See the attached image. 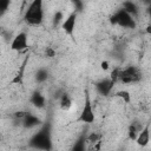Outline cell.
<instances>
[{
  "instance_id": "ba28073f",
  "label": "cell",
  "mask_w": 151,
  "mask_h": 151,
  "mask_svg": "<svg viewBox=\"0 0 151 151\" xmlns=\"http://www.w3.org/2000/svg\"><path fill=\"white\" fill-rule=\"evenodd\" d=\"M77 17H78V12L74 11L71 14H68V17L63 21L61 28H63L65 34H67L70 37H73L74 31H76V26H77Z\"/></svg>"
},
{
  "instance_id": "3957f363",
  "label": "cell",
  "mask_w": 151,
  "mask_h": 151,
  "mask_svg": "<svg viewBox=\"0 0 151 151\" xmlns=\"http://www.w3.org/2000/svg\"><path fill=\"white\" fill-rule=\"evenodd\" d=\"M110 24L113 26H120L123 28H127V29H133L136 28L137 24L134 20V17H132L129 12H126L123 8L117 9L109 19Z\"/></svg>"
},
{
  "instance_id": "d6986e66",
  "label": "cell",
  "mask_w": 151,
  "mask_h": 151,
  "mask_svg": "<svg viewBox=\"0 0 151 151\" xmlns=\"http://www.w3.org/2000/svg\"><path fill=\"white\" fill-rule=\"evenodd\" d=\"M114 97L122 99L125 104H130V103H131V94H130V92L126 91V90H119V91H117V92L114 93Z\"/></svg>"
},
{
  "instance_id": "8992f818",
  "label": "cell",
  "mask_w": 151,
  "mask_h": 151,
  "mask_svg": "<svg viewBox=\"0 0 151 151\" xmlns=\"http://www.w3.org/2000/svg\"><path fill=\"white\" fill-rule=\"evenodd\" d=\"M9 48L14 52H22L28 48V37L26 32H19L15 37H13Z\"/></svg>"
},
{
  "instance_id": "ac0fdd59",
  "label": "cell",
  "mask_w": 151,
  "mask_h": 151,
  "mask_svg": "<svg viewBox=\"0 0 151 151\" xmlns=\"http://www.w3.org/2000/svg\"><path fill=\"white\" fill-rule=\"evenodd\" d=\"M64 20H65V18H64L63 11H57L53 14V18H52V26H53V28H57L59 25L61 26V24H63Z\"/></svg>"
},
{
  "instance_id": "277c9868",
  "label": "cell",
  "mask_w": 151,
  "mask_h": 151,
  "mask_svg": "<svg viewBox=\"0 0 151 151\" xmlns=\"http://www.w3.org/2000/svg\"><path fill=\"white\" fill-rule=\"evenodd\" d=\"M96 120V114H94V110H93V105L90 98V93L88 90H85V100H84V105L80 110V113L78 116V118L76 119L77 123H84V124H92Z\"/></svg>"
},
{
  "instance_id": "2e32d148",
  "label": "cell",
  "mask_w": 151,
  "mask_h": 151,
  "mask_svg": "<svg viewBox=\"0 0 151 151\" xmlns=\"http://www.w3.org/2000/svg\"><path fill=\"white\" fill-rule=\"evenodd\" d=\"M73 105V101L70 97L68 93L66 92H63L61 96L59 97V107L63 110V111H68Z\"/></svg>"
},
{
  "instance_id": "44dd1931",
  "label": "cell",
  "mask_w": 151,
  "mask_h": 151,
  "mask_svg": "<svg viewBox=\"0 0 151 151\" xmlns=\"http://www.w3.org/2000/svg\"><path fill=\"white\" fill-rule=\"evenodd\" d=\"M11 5V0H0V17H4L5 13L8 11Z\"/></svg>"
},
{
  "instance_id": "7a4b0ae2",
  "label": "cell",
  "mask_w": 151,
  "mask_h": 151,
  "mask_svg": "<svg viewBox=\"0 0 151 151\" xmlns=\"http://www.w3.org/2000/svg\"><path fill=\"white\" fill-rule=\"evenodd\" d=\"M24 21L29 26H40L44 22V0H32L24 13Z\"/></svg>"
},
{
  "instance_id": "ffe728a7",
  "label": "cell",
  "mask_w": 151,
  "mask_h": 151,
  "mask_svg": "<svg viewBox=\"0 0 151 151\" xmlns=\"http://www.w3.org/2000/svg\"><path fill=\"white\" fill-rule=\"evenodd\" d=\"M101 133H98V132H92V133H90V134H87L86 136V143L87 144H90V145H94V144H97L98 142H101Z\"/></svg>"
},
{
  "instance_id": "7402d4cb",
  "label": "cell",
  "mask_w": 151,
  "mask_h": 151,
  "mask_svg": "<svg viewBox=\"0 0 151 151\" xmlns=\"http://www.w3.org/2000/svg\"><path fill=\"white\" fill-rule=\"evenodd\" d=\"M27 112H28V111H24V110L15 111V112H13L12 118H13V120H20V122L22 123V119L25 118V116L27 114ZM21 125H22V124H21Z\"/></svg>"
},
{
  "instance_id": "30bf717a",
  "label": "cell",
  "mask_w": 151,
  "mask_h": 151,
  "mask_svg": "<svg viewBox=\"0 0 151 151\" xmlns=\"http://www.w3.org/2000/svg\"><path fill=\"white\" fill-rule=\"evenodd\" d=\"M150 124L151 123H147L146 125L143 126V129L140 130L137 139L134 140L137 143V145L140 146V147H145L150 143Z\"/></svg>"
},
{
  "instance_id": "cb8c5ba5",
  "label": "cell",
  "mask_w": 151,
  "mask_h": 151,
  "mask_svg": "<svg viewBox=\"0 0 151 151\" xmlns=\"http://www.w3.org/2000/svg\"><path fill=\"white\" fill-rule=\"evenodd\" d=\"M119 73H120V67H116V68H113V71L111 72L110 78H111L114 83H118V81H119Z\"/></svg>"
},
{
  "instance_id": "5bb4252c",
  "label": "cell",
  "mask_w": 151,
  "mask_h": 151,
  "mask_svg": "<svg viewBox=\"0 0 151 151\" xmlns=\"http://www.w3.org/2000/svg\"><path fill=\"white\" fill-rule=\"evenodd\" d=\"M50 78V71L46 67H40L34 73V80L38 84H44Z\"/></svg>"
},
{
  "instance_id": "6da1fadb",
  "label": "cell",
  "mask_w": 151,
  "mask_h": 151,
  "mask_svg": "<svg viewBox=\"0 0 151 151\" xmlns=\"http://www.w3.org/2000/svg\"><path fill=\"white\" fill-rule=\"evenodd\" d=\"M28 146L37 150H52L53 143H52V133H51V124L45 123L41 125L38 132H35L28 143Z\"/></svg>"
},
{
  "instance_id": "484cf974",
  "label": "cell",
  "mask_w": 151,
  "mask_h": 151,
  "mask_svg": "<svg viewBox=\"0 0 151 151\" xmlns=\"http://www.w3.org/2000/svg\"><path fill=\"white\" fill-rule=\"evenodd\" d=\"M144 5H146V6H149V5H151V0H140Z\"/></svg>"
},
{
  "instance_id": "f1b7e54d",
  "label": "cell",
  "mask_w": 151,
  "mask_h": 151,
  "mask_svg": "<svg viewBox=\"0 0 151 151\" xmlns=\"http://www.w3.org/2000/svg\"><path fill=\"white\" fill-rule=\"evenodd\" d=\"M76 1H77V0H73V2H76Z\"/></svg>"
},
{
  "instance_id": "9a60e30c",
  "label": "cell",
  "mask_w": 151,
  "mask_h": 151,
  "mask_svg": "<svg viewBox=\"0 0 151 151\" xmlns=\"http://www.w3.org/2000/svg\"><path fill=\"white\" fill-rule=\"evenodd\" d=\"M122 8L125 9L126 12H129V13H130L132 17H134V18L139 14V8H138L137 4H136L134 1H132V0H125V1L122 4Z\"/></svg>"
},
{
  "instance_id": "5b68a950",
  "label": "cell",
  "mask_w": 151,
  "mask_h": 151,
  "mask_svg": "<svg viewBox=\"0 0 151 151\" xmlns=\"http://www.w3.org/2000/svg\"><path fill=\"white\" fill-rule=\"evenodd\" d=\"M143 79V73L137 66H126L125 68H120L119 73V83L122 84H136Z\"/></svg>"
},
{
  "instance_id": "52a82bcc",
  "label": "cell",
  "mask_w": 151,
  "mask_h": 151,
  "mask_svg": "<svg viewBox=\"0 0 151 151\" xmlns=\"http://www.w3.org/2000/svg\"><path fill=\"white\" fill-rule=\"evenodd\" d=\"M116 85V83L109 77V78H103L98 81L94 83V87H96V91L103 96V97H109L111 91L113 90V86Z\"/></svg>"
},
{
  "instance_id": "e0dca14e",
  "label": "cell",
  "mask_w": 151,
  "mask_h": 151,
  "mask_svg": "<svg viewBox=\"0 0 151 151\" xmlns=\"http://www.w3.org/2000/svg\"><path fill=\"white\" fill-rule=\"evenodd\" d=\"M85 144H87L86 143V134H81L77 139V142L74 143V145L72 146V151H84L85 147H86Z\"/></svg>"
},
{
  "instance_id": "603a6c76",
  "label": "cell",
  "mask_w": 151,
  "mask_h": 151,
  "mask_svg": "<svg viewBox=\"0 0 151 151\" xmlns=\"http://www.w3.org/2000/svg\"><path fill=\"white\" fill-rule=\"evenodd\" d=\"M45 57L46 58H48V59H52V58H54L55 55H57V51L52 47V46H47V47H45Z\"/></svg>"
},
{
  "instance_id": "83f0119b",
  "label": "cell",
  "mask_w": 151,
  "mask_h": 151,
  "mask_svg": "<svg viewBox=\"0 0 151 151\" xmlns=\"http://www.w3.org/2000/svg\"><path fill=\"white\" fill-rule=\"evenodd\" d=\"M147 14H149V17H150V19H151V5L147 6Z\"/></svg>"
},
{
  "instance_id": "4316f807",
  "label": "cell",
  "mask_w": 151,
  "mask_h": 151,
  "mask_svg": "<svg viewBox=\"0 0 151 151\" xmlns=\"http://www.w3.org/2000/svg\"><path fill=\"white\" fill-rule=\"evenodd\" d=\"M146 33L151 34V25H147V26H146Z\"/></svg>"
},
{
  "instance_id": "d4e9b609",
  "label": "cell",
  "mask_w": 151,
  "mask_h": 151,
  "mask_svg": "<svg viewBox=\"0 0 151 151\" xmlns=\"http://www.w3.org/2000/svg\"><path fill=\"white\" fill-rule=\"evenodd\" d=\"M100 68H101L103 71H107V70L110 68V63H109L107 60H103V61L100 63Z\"/></svg>"
},
{
  "instance_id": "7c38bea8",
  "label": "cell",
  "mask_w": 151,
  "mask_h": 151,
  "mask_svg": "<svg viewBox=\"0 0 151 151\" xmlns=\"http://www.w3.org/2000/svg\"><path fill=\"white\" fill-rule=\"evenodd\" d=\"M29 103L35 109L41 110V109H44L46 106V98L40 91H33L31 93V97H29Z\"/></svg>"
},
{
  "instance_id": "4fadbf2b",
  "label": "cell",
  "mask_w": 151,
  "mask_h": 151,
  "mask_svg": "<svg viewBox=\"0 0 151 151\" xmlns=\"http://www.w3.org/2000/svg\"><path fill=\"white\" fill-rule=\"evenodd\" d=\"M143 126H144V125H143L138 119L132 120V122L130 123L129 127H127V137H129V139L136 140L137 137H138V134H139V132H140V130L143 129Z\"/></svg>"
},
{
  "instance_id": "9c48e42d",
  "label": "cell",
  "mask_w": 151,
  "mask_h": 151,
  "mask_svg": "<svg viewBox=\"0 0 151 151\" xmlns=\"http://www.w3.org/2000/svg\"><path fill=\"white\" fill-rule=\"evenodd\" d=\"M41 125H42V119L41 118H39L37 114H34L32 112H27V114L22 119V125L21 126L26 130H29V129H34V127H38V126H41Z\"/></svg>"
},
{
  "instance_id": "8fae6325",
  "label": "cell",
  "mask_w": 151,
  "mask_h": 151,
  "mask_svg": "<svg viewBox=\"0 0 151 151\" xmlns=\"http://www.w3.org/2000/svg\"><path fill=\"white\" fill-rule=\"evenodd\" d=\"M28 60H29V54L25 57V59H24V61H22L21 66L19 67L18 72H17V73H15V76L12 78L11 84H13V85H22V84H24L25 70H26V66H27V64H28Z\"/></svg>"
}]
</instances>
